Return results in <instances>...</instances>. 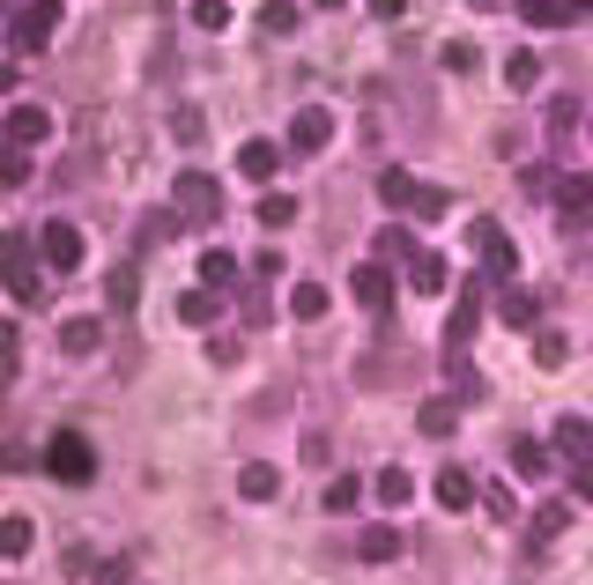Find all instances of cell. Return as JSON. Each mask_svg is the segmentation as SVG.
I'll return each mask as SVG.
<instances>
[{
    "label": "cell",
    "instance_id": "cell-1",
    "mask_svg": "<svg viewBox=\"0 0 593 585\" xmlns=\"http://www.w3.org/2000/svg\"><path fill=\"white\" fill-rule=\"evenodd\" d=\"M0 282L15 304H38L45 296V259H38V238H23V230H8L0 238Z\"/></svg>",
    "mask_w": 593,
    "mask_h": 585
},
{
    "label": "cell",
    "instance_id": "cell-2",
    "mask_svg": "<svg viewBox=\"0 0 593 585\" xmlns=\"http://www.w3.org/2000/svg\"><path fill=\"white\" fill-rule=\"evenodd\" d=\"M379 193H386V208L424 215V222H438V215L453 208V193H445V186H430V178H408V170H386V178H379Z\"/></svg>",
    "mask_w": 593,
    "mask_h": 585
},
{
    "label": "cell",
    "instance_id": "cell-3",
    "mask_svg": "<svg viewBox=\"0 0 593 585\" xmlns=\"http://www.w3.org/2000/svg\"><path fill=\"white\" fill-rule=\"evenodd\" d=\"M60 23H67L60 0H23V8H15V44H23V52H45V44L60 38Z\"/></svg>",
    "mask_w": 593,
    "mask_h": 585
},
{
    "label": "cell",
    "instance_id": "cell-4",
    "mask_svg": "<svg viewBox=\"0 0 593 585\" xmlns=\"http://www.w3.org/2000/svg\"><path fill=\"white\" fill-rule=\"evenodd\" d=\"M83 230H75V222H45L38 230V259L45 267H52V275H75V267H83Z\"/></svg>",
    "mask_w": 593,
    "mask_h": 585
},
{
    "label": "cell",
    "instance_id": "cell-5",
    "mask_svg": "<svg viewBox=\"0 0 593 585\" xmlns=\"http://www.w3.org/2000/svg\"><path fill=\"white\" fill-rule=\"evenodd\" d=\"M45 474H60V482H89V474H97V453H89L75 430H60V437L45 445Z\"/></svg>",
    "mask_w": 593,
    "mask_h": 585
},
{
    "label": "cell",
    "instance_id": "cell-6",
    "mask_svg": "<svg viewBox=\"0 0 593 585\" xmlns=\"http://www.w3.org/2000/svg\"><path fill=\"white\" fill-rule=\"evenodd\" d=\"M171 201H178V215H193V222H209V215L223 208V186H215L209 170H178V193H171Z\"/></svg>",
    "mask_w": 593,
    "mask_h": 585
},
{
    "label": "cell",
    "instance_id": "cell-7",
    "mask_svg": "<svg viewBox=\"0 0 593 585\" xmlns=\"http://www.w3.org/2000/svg\"><path fill=\"white\" fill-rule=\"evenodd\" d=\"M475 327H482V282H460V311L445 319V356H467Z\"/></svg>",
    "mask_w": 593,
    "mask_h": 585
},
{
    "label": "cell",
    "instance_id": "cell-8",
    "mask_svg": "<svg viewBox=\"0 0 593 585\" xmlns=\"http://www.w3.org/2000/svg\"><path fill=\"white\" fill-rule=\"evenodd\" d=\"M327 141H335V112H327V104H304V112L290 119V149L296 156H319Z\"/></svg>",
    "mask_w": 593,
    "mask_h": 585
},
{
    "label": "cell",
    "instance_id": "cell-9",
    "mask_svg": "<svg viewBox=\"0 0 593 585\" xmlns=\"http://www.w3.org/2000/svg\"><path fill=\"white\" fill-rule=\"evenodd\" d=\"M0 141H15V149H38V141H52V112H45V104H15V112L0 119Z\"/></svg>",
    "mask_w": 593,
    "mask_h": 585
},
{
    "label": "cell",
    "instance_id": "cell-10",
    "mask_svg": "<svg viewBox=\"0 0 593 585\" xmlns=\"http://www.w3.org/2000/svg\"><path fill=\"white\" fill-rule=\"evenodd\" d=\"M475 245H482V267H490L497 282H512V275H519V252H512V238L497 230V222H490V215L475 222Z\"/></svg>",
    "mask_w": 593,
    "mask_h": 585
},
{
    "label": "cell",
    "instance_id": "cell-11",
    "mask_svg": "<svg viewBox=\"0 0 593 585\" xmlns=\"http://www.w3.org/2000/svg\"><path fill=\"white\" fill-rule=\"evenodd\" d=\"M408 290L416 296H438V290H453V267H445V252H408Z\"/></svg>",
    "mask_w": 593,
    "mask_h": 585
},
{
    "label": "cell",
    "instance_id": "cell-12",
    "mask_svg": "<svg viewBox=\"0 0 593 585\" xmlns=\"http://www.w3.org/2000/svg\"><path fill=\"white\" fill-rule=\"evenodd\" d=\"M430 489H438V504H445V511H475V497H482L467 467H438V482H430Z\"/></svg>",
    "mask_w": 593,
    "mask_h": 585
},
{
    "label": "cell",
    "instance_id": "cell-13",
    "mask_svg": "<svg viewBox=\"0 0 593 585\" xmlns=\"http://www.w3.org/2000/svg\"><path fill=\"white\" fill-rule=\"evenodd\" d=\"M556 453H564V460H593V422L586 416H556Z\"/></svg>",
    "mask_w": 593,
    "mask_h": 585
},
{
    "label": "cell",
    "instance_id": "cell-14",
    "mask_svg": "<svg viewBox=\"0 0 593 585\" xmlns=\"http://www.w3.org/2000/svg\"><path fill=\"white\" fill-rule=\"evenodd\" d=\"M349 290H356L364 311H393V275H386V267H356V282H349Z\"/></svg>",
    "mask_w": 593,
    "mask_h": 585
},
{
    "label": "cell",
    "instance_id": "cell-15",
    "mask_svg": "<svg viewBox=\"0 0 593 585\" xmlns=\"http://www.w3.org/2000/svg\"><path fill=\"white\" fill-rule=\"evenodd\" d=\"M371 497H379L386 511H401V504H416V474H408V467H379V482H371Z\"/></svg>",
    "mask_w": 593,
    "mask_h": 585
},
{
    "label": "cell",
    "instance_id": "cell-16",
    "mask_svg": "<svg viewBox=\"0 0 593 585\" xmlns=\"http://www.w3.org/2000/svg\"><path fill=\"white\" fill-rule=\"evenodd\" d=\"M238 170H245L253 186H267V178L282 170V149H275V141H245V149H238Z\"/></svg>",
    "mask_w": 593,
    "mask_h": 585
},
{
    "label": "cell",
    "instance_id": "cell-17",
    "mask_svg": "<svg viewBox=\"0 0 593 585\" xmlns=\"http://www.w3.org/2000/svg\"><path fill=\"white\" fill-rule=\"evenodd\" d=\"M201 290H215V296H223V290H238V252H223V245H215V252H201Z\"/></svg>",
    "mask_w": 593,
    "mask_h": 585
},
{
    "label": "cell",
    "instance_id": "cell-18",
    "mask_svg": "<svg viewBox=\"0 0 593 585\" xmlns=\"http://www.w3.org/2000/svg\"><path fill=\"white\" fill-rule=\"evenodd\" d=\"M238 489H245L253 504H267L275 489H282V467H267V460H245V467H238Z\"/></svg>",
    "mask_w": 593,
    "mask_h": 585
},
{
    "label": "cell",
    "instance_id": "cell-19",
    "mask_svg": "<svg viewBox=\"0 0 593 585\" xmlns=\"http://www.w3.org/2000/svg\"><path fill=\"white\" fill-rule=\"evenodd\" d=\"M60 348H67V356H97V348H104V319H67V327H60Z\"/></svg>",
    "mask_w": 593,
    "mask_h": 585
},
{
    "label": "cell",
    "instance_id": "cell-20",
    "mask_svg": "<svg viewBox=\"0 0 593 585\" xmlns=\"http://www.w3.org/2000/svg\"><path fill=\"white\" fill-rule=\"evenodd\" d=\"M453 422H460V400H424V408H416V430H424V437H453Z\"/></svg>",
    "mask_w": 593,
    "mask_h": 585
},
{
    "label": "cell",
    "instance_id": "cell-21",
    "mask_svg": "<svg viewBox=\"0 0 593 585\" xmlns=\"http://www.w3.org/2000/svg\"><path fill=\"white\" fill-rule=\"evenodd\" d=\"M356 548H364V563H393V556H401V534H393V526H364Z\"/></svg>",
    "mask_w": 593,
    "mask_h": 585
},
{
    "label": "cell",
    "instance_id": "cell-22",
    "mask_svg": "<svg viewBox=\"0 0 593 585\" xmlns=\"http://www.w3.org/2000/svg\"><path fill=\"white\" fill-rule=\"evenodd\" d=\"M30 542H38V526H30L23 511H8V519H0V556H30Z\"/></svg>",
    "mask_w": 593,
    "mask_h": 585
},
{
    "label": "cell",
    "instance_id": "cell-23",
    "mask_svg": "<svg viewBox=\"0 0 593 585\" xmlns=\"http://www.w3.org/2000/svg\"><path fill=\"white\" fill-rule=\"evenodd\" d=\"M327 511H335V519H349V511H356V504H364V482H356V474H335V482H327Z\"/></svg>",
    "mask_w": 593,
    "mask_h": 585
},
{
    "label": "cell",
    "instance_id": "cell-24",
    "mask_svg": "<svg viewBox=\"0 0 593 585\" xmlns=\"http://www.w3.org/2000/svg\"><path fill=\"white\" fill-rule=\"evenodd\" d=\"M512 474H519V482H542V474H550V445H534V437L512 445Z\"/></svg>",
    "mask_w": 593,
    "mask_h": 585
},
{
    "label": "cell",
    "instance_id": "cell-25",
    "mask_svg": "<svg viewBox=\"0 0 593 585\" xmlns=\"http://www.w3.org/2000/svg\"><path fill=\"white\" fill-rule=\"evenodd\" d=\"M497 311H505V327H519V334H534V319H542V304H534L527 290H505V304H497Z\"/></svg>",
    "mask_w": 593,
    "mask_h": 585
},
{
    "label": "cell",
    "instance_id": "cell-26",
    "mask_svg": "<svg viewBox=\"0 0 593 585\" xmlns=\"http://www.w3.org/2000/svg\"><path fill=\"white\" fill-rule=\"evenodd\" d=\"M534 82H542V60H534V52H512V60H505V89H519V97H527Z\"/></svg>",
    "mask_w": 593,
    "mask_h": 585
},
{
    "label": "cell",
    "instance_id": "cell-27",
    "mask_svg": "<svg viewBox=\"0 0 593 585\" xmlns=\"http://www.w3.org/2000/svg\"><path fill=\"white\" fill-rule=\"evenodd\" d=\"M215 319V290H186L178 296V327H209Z\"/></svg>",
    "mask_w": 593,
    "mask_h": 585
},
{
    "label": "cell",
    "instance_id": "cell-28",
    "mask_svg": "<svg viewBox=\"0 0 593 585\" xmlns=\"http://www.w3.org/2000/svg\"><path fill=\"white\" fill-rule=\"evenodd\" d=\"M327 311V290L319 282H290V319H319Z\"/></svg>",
    "mask_w": 593,
    "mask_h": 585
},
{
    "label": "cell",
    "instance_id": "cell-29",
    "mask_svg": "<svg viewBox=\"0 0 593 585\" xmlns=\"http://www.w3.org/2000/svg\"><path fill=\"white\" fill-rule=\"evenodd\" d=\"M23 371V334H15V319H0V385Z\"/></svg>",
    "mask_w": 593,
    "mask_h": 585
},
{
    "label": "cell",
    "instance_id": "cell-30",
    "mask_svg": "<svg viewBox=\"0 0 593 585\" xmlns=\"http://www.w3.org/2000/svg\"><path fill=\"white\" fill-rule=\"evenodd\" d=\"M193 30H230V0H193Z\"/></svg>",
    "mask_w": 593,
    "mask_h": 585
},
{
    "label": "cell",
    "instance_id": "cell-31",
    "mask_svg": "<svg viewBox=\"0 0 593 585\" xmlns=\"http://www.w3.org/2000/svg\"><path fill=\"white\" fill-rule=\"evenodd\" d=\"M260 222H267V230H290V222H296V201H290V193H267V201H260Z\"/></svg>",
    "mask_w": 593,
    "mask_h": 585
},
{
    "label": "cell",
    "instance_id": "cell-32",
    "mask_svg": "<svg viewBox=\"0 0 593 585\" xmlns=\"http://www.w3.org/2000/svg\"><path fill=\"white\" fill-rule=\"evenodd\" d=\"M260 30L290 38V30H296V8H290V0H267V8H260Z\"/></svg>",
    "mask_w": 593,
    "mask_h": 585
},
{
    "label": "cell",
    "instance_id": "cell-33",
    "mask_svg": "<svg viewBox=\"0 0 593 585\" xmlns=\"http://www.w3.org/2000/svg\"><path fill=\"white\" fill-rule=\"evenodd\" d=\"M23 178H30V149L8 141V149H0V186H23Z\"/></svg>",
    "mask_w": 593,
    "mask_h": 585
},
{
    "label": "cell",
    "instance_id": "cell-34",
    "mask_svg": "<svg viewBox=\"0 0 593 585\" xmlns=\"http://www.w3.org/2000/svg\"><path fill=\"white\" fill-rule=\"evenodd\" d=\"M379 259H408V252H416V238H408V230H379Z\"/></svg>",
    "mask_w": 593,
    "mask_h": 585
},
{
    "label": "cell",
    "instance_id": "cell-35",
    "mask_svg": "<svg viewBox=\"0 0 593 585\" xmlns=\"http://www.w3.org/2000/svg\"><path fill=\"white\" fill-rule=\"evenodd\" d=\"M534 356H542V364H550V371H556V364L571 356V341H564V334H534Z\"/></svg>",
    "mask_w": 593,
    "mask_h": 585
},
{
    "label": "cell",
    "instance_id": "cell-36",
    "mask_svg": "<svg viewBox=\"0 0 593 585\" xmlns=\"http://www.w3.org/2000/svg\"><path fill=\"white\" fill-rule=\"evenodd\" d=\"M482 504H490V519H519V497H512L505 482H497V489H482Z\"/></svg>",
    "mask_w": 593,
    "mask_h": 585
},
{
    "label": "cell",
    "instance_id": "cell-37",
    "mask_svg": "<svg viewBox=\"0 0 593 585\" xmlns=\"http://www.w3.org/2000/svg\"><path fill=\"white\" fill-rule=\"evenodd\" d=\"M445 67H453V75H467V67H475V44L453 38V44H445Z\"/></svg>",
    "mask_w": 593,
    "mask_h": 585
},
{
    "label": "cell",
    "instance_id": "cell-38",
    "mask_svg": "<svg viewBox=\"0 0 593 585\" xmlns=\"http://www.w3.org/2000/svg\"><path fill=\"white\" fill-rule=\"evenodd\" d=\"M550 534H564V504H550V511L534 519V542H550Z\"/></svg>",
    "mask_w": 593,
    "mask_h": 585
},
{
    "label": "cell",
    "instance_id": "cell-39",
    "mask_svg": "<svg viewBox=\"0 0 593 585\" xmlns=\"http://www.w3.org/2000/svg\"><path fill=\"white\" fill-rule=\"evenodd\" d=\"M571 497H593V460H571Z\"/></svg>",
    "mask_w": 593,
    "mask_h": 585
},
{
    "label": "cell",
    "instance_id": "cell-40",
    "mask_svg": "<svg viewBox=\"0 0 593 585\" xmlns=\"http://www.w3.org/2000/svg\"><path fill=\"white\" fill-rule=\"evenodd\" d=\"M401 8H408V0H371V15H386V23H393Z\"/></svg>",
    "mask_w": 593,
    "mask_h": 585
},
{
    "label": "cell",
    "instance_id": "cell-41",
    "mask_svg": "<svg viewBox=\"0 0 593 585\" xmlns=\"http://www.w3.org/2000/svg\"><path fill=\"white\" fill-rule=\"evenodd\" d=\"M0 8H23V0H0Z\"/></svg>",
    "mask_w": 593,
    "mask_h": 585
},
{
    "label": "cell",
    "instance_id": "cell-42",
    "mask_svg": "<svg viewBox=\"0 0 593 585\" xmlns=\"http://www.w3.org/2000/svg\"><path fill=\"white\" fill-rule=\"evenodd\" d=\"M319 8H341V0H319Z\"/></svg>",
    "mask_w": 593,
    "mask_h": 585
},
{
    "label": "cell",
    "instance_id": "cell-43",
    "mask_svg": "<svg viewBox=\"0 0 593 585\" xmlns=\"http://www.w3.org/2000/svg\"><path fill=\"white\" fill-rule=\"evenodd\" d=\"M586 141H593V133H586Z\"/></svg>",
    "mask_w": 593,
    "mask_h": 585
}]
</instances>
